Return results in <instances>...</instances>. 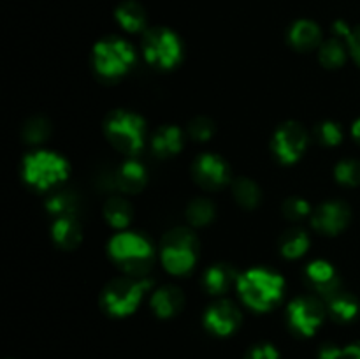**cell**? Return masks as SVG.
I'll return each instance as SVG.
<instances>
[{
    "label": "cell",
    "mask_w": 360,
    "mask_h": 359,
    "mask_svg": "<svg viewBox=\"0 0 360 359\" xmlns=\"http://www.w3.org/2000/svg\"><path fill=\"white\" fill-rule=\"evenodd\" d=\"M236 285L246 306L255 312H267L283 298L285 278L273 270L252 267L239 275Z\"/></svg>",
    "instance_id": "obj_1"
},
{
    "label": "cell",
    "mask_w": 360,
    "mask_h": 359,
    "mask_svg": "<svg viewBox=\"0 0 360 359\" xmlns=\"http://www.w3.org/2000/svg\"><path fill=\"white\" fill-rule=\"evenodd\" d=\"M108 250L116 266L130 277L144 278L155 259V248L150 239L132 231H122L112 236Z\"/></svg>",
    "instance_id": "obj_2"
},
{
    "label": "cell",
    "mask_w": 360,
    "mask_h": 359,
    "mask_svg": "<svg viewBox=\"0 0 360 359\" xmlns=\"http://www.w3.org/2000/svg\"><path fill=\"white\" fill-rule=\"evenodd\" d=\"M70 165L65 157L51 150L30 151L21 164L25 183L35 190H49L67 180Z\"/></svg>",
    "instance_id": "obj_3"
},
{
    "label": "cell",
    "mask_w": 360,
    "mask_h": 359,
    "mask_svg": "<svg viewBox=\"0 0 360 359\" xmlns=\"http://www.w3.org/2000/svg\"><path fill=\"white\" fill-rule=\"evenodd\" d=\"M137 55L134 46L122 37L101 39L94 46L91 62L98 76L105 80H118L125 76L136 63Z\"/></svg>",
    "instance_id": "obj_4"
},
{
    "label": "cell",
    "mask_w": 360,
    "mask_h": 359,
    "mask_svg": "<svg viewBox=\"0 0 360 359\" xmlns=\"http://www.w3.org/2000/svg\"><path fill=\"white\" fill-rule=\"evenodd\" d=\"M151 289V280L146 277H120L109 282L102 292V308L111 317L132 315L143 301L144 294Z\"/></svg>",
    "instance_id": "obj_5"
},
{
    "label": "cell",
    "mask_w": 360,
    "mask_h": 359,
    "mask_svg": "<svg viewBox=\"0 0 360 359\" xmlns=\"http://www.w3.org/2000/svg\"><path fill=\"white\" fill-rule=\"evenodd\" d=\"M104 134L109 143L123 153L134 155L143 148L146 137V123L137 113L116 109L105 118Z\"/></svg>",
    "instance_id": "obj_6"
},
{
    "label": "cell",
    "mask_w": 360,
    "mask_h": 359,
    "mask_svg": "<svg viewBox=\"0 0 360 359\" xmlns=\"http://www.w3.org/2000/svg\"><path fill=\"white\" fill-rule=\"evenodd\" d=\"M197 248H199V243L192 231L185 227L172 229L162 239V266L171 275L190 273L197 263V252H199Z\"/></svg>",
    "instance_id": "obj_7"
},
{
    "label": "cell",
    "mask_w": 360,
    "mask_h": 359,
    "mask_svg": "<svg viewBox=\"0 0 360 359\" xmlns=\"http://www.w3.org/2000/svg\"><path fill=\"white\" fill-rule=\"evenodd\" d=\"M143 56L158 69H172L183 60V42L174 30L155 27L144 32Z\"/></svg>",
    "instance_id": "obj_8"
},
{
    "label": "cell",
    "mask_w": 360,
    "mask_h": 359,
    "mask_svg": "<svg viewBox=\"0 0 360 359\" xmlns=\"http://www.w3.org/2000/svg\"><path fill=\"white\" fill-rule=\"evenodd\" d=\"M308 132L297 122H285L274 132L271 148L281 164H294L308 148Z\"/></svg>",
    "instance_id": "obj_9"
},
{
    "label": "cell",
    "mask_w": 360,
    "mask_h": 359,
    "mask_svg": "<svg viewBox=\"0 0 360 359\" xmlns=\"http://www.w3.org/2000/svg\"><path fill=\"white\" fill-rule=\"evenodd\" d=\"M288 324L302 336H313L326 319V308L320 299L302 296L294 299L287 310Z\"/></svg>",
    "instance_id": "obj_10"
},
{
    "label": "cell",
    "mask_w": 360,
    "mask_h": 359,
    "mask_svg": "<svg viewBox=\"0 0 360 359\" xmlns=\"http://www.w3.org/2000/svg\"><path fill=\"white\" fill-rule=\"evenodd\" d=\"M193 178L202 189L218 190L231 182V168L217 153H202L193 162Z\"/></svg>",
    "instance_id": "obj_11"
},
{
    "label": "cell",
    "mask_w": 360,
    "mask_h": 359,
    "mask_svg": "<svg viewBox=\"0 0 360 359\" xmlns=\"http://www.w3.org/2000/svg\"><path fill=\"white\" fill-rule=\"evenodd\" d=\"M352 211L343 201H327L311 213V225L322 234L336 236L350 224Z\"/></svg>",
    "instance_id": "obj_12"
},
{
    "label": "cell",
    "mask_w": 360,
    "mask_h": 359,
    "mask_svg": "<svg viewBox=\"0 0 360 359\" xmlns=\"http://www.w3.org/2000/svg\"><path fill=\"white\" fill-rule=\"evenodd\" d=\"M239 324H241V312L229 299L213 303L204 313V326L217 336H229L238 329Z\"/></svg>",
    "instance_id": "obj_13"
},
{
    "label": "cell",
    "mask_w": 360,
    "mask_h": 359,
    "mask_svg": "<svg viewBox=\"0 0 360 359\" xmlns=\"http://www.w3.org/2000/svg\"><path fill=\"white\" fill-rule=\"evenodd\" d=\"M148 171L144 164L136 158H129L123 162L111 176V187L118 189L123 194H137L146 187Z\"/></svg>",
    "instance_id": "obj_14"
},
{
    "label": "cell",
    "mask_w": 360,
    "mask_h": 359,
    "mask_svg": "<svg viewBox=\"0 0 360 359\" xmlns=\"http://www.w3.org/2000/svg\"><path fill=\"white\" fill-rule=\"evenodd\" d=\"M306 277L311 282L313 287L326 298V296L333 294L338 289H341L340 278H338L336 267L329 263V260L316 259L311 260L306 267Z\"/></svg>",
    "instance_id": "obj_15"
},
{
    "label": "cell",
    "mask_w": 360,
    "mask_h": 359,
    "mask_svg": "<svg viewBox=\"0 0 360 359\" xmlns=\"http://www.w3.org/2000/svg\"><path fill=\"white\" fill-rule=\"evenodd\" d=\"M288 42L297 51H311L322 44V30L313 20H297L288 30Z\"/></svg>",
    "instance_id": "obj_16"
},
{
    "label": "cell",
    "mask_w": 360,
    "mask_h": 359,
    "mask_svg": "<svg viewBox=\"0 0 360 359\" xmlns=\"http://www.w3.org/2000/svg\"><path fill=\"white\" fill-rule=\"evenodd\" d=\"M185 305L183 292L174 285H164L151 294V310L160 319H171L178 315Z\"/></svg>",
    "instance_id": "obj_17"
},
{
    "label": "cell",
    "mask_w": 360,
    "mask_h": 359,
    "mask_svg": "<svg viewBox=\"0 0 360 359\" xmlns=\"http://www.w3.org/2000/svg\"><path fill=\"white\" fill-rule=\"evenodd\" d=\"M51 238L60 248L74 250L83 239V231L76 215L56 217L51 224Z\"/></svg>",
    "instance_id": "obj_18"
},
{
    "label": "cell",
    "mask_w": 360,
    "mask_h": 359,
    "mask_svg": "<svg viewBox=\"0 0 360 359\" xmlns=\"http://www.w3.org/2000/svg\"><path fill=\"white\" fill-rule=\"evenodd\" d=\"M183 144H185L183 130L176 125H162L151 137V148H153L155 155L162 158L178 155Z\"/></svg>",
    "instance_id": "obj_19"
},
{
    "label": "cell",
    "mask_w": 360,
    "mask_h": 359,
    "mask_svg": "<svg viewBox=\"0 0 360 359\" xmlns=\"http://www.w3.org/2000/svg\"><path fill=\"white\" fill-rule=\"evenodd\" d=\"M115 18L120 27L129 34H139L146 28L148 23L146 9L136 0H123L115 9Z\"/></svg>",
    "instance_id": "obj_20"
},
{
    "label": "cell",
    "mask_w": 360,
    "mask_h": 359,
    "mask_svg": "<svg viewBox=\"0 0 360 359\" xmlns=\"http://www.w3.org/2000/svg\"><path fill=\"white\" fill-rule=\"evenodd\" d=\"M238 277L239 275L236 273V270L231 264L218 263L214 264V266L207 267L206 273H204L202 284L204 289H206L210 294L220 296L225 294V292L232 287L234 282H238Z\"/></svg>",
    "instance_id": "obj_21"
},
{
    "label": "cell",
    "mask_w": 360,
    "mask_h": 359,
    "mask_svg": "<svg viewBox=\"0 0 360 359\" xmlns=\"http://www.w3.org/2000/svg\"><path fill=\"white\" fill-rule=\"evenodd\" d=\"M326 303L329 312L333 313L334 319L341 320V322H348V320H354L359 315L360 305L357 299L352 294L345 292L343 289H338L333 294L326 296Z\"/></svg>",
    "instance_id": "obj_22"
},
{
    "label": "cell",
    "mask_w": 360,
    "mask_h": 359,
    "mask_svg": "<svg viewBox=\"0 0 360 359\" xmlns=\"http://www.w3.org/2000/svg\"><path fill=\"white\" fill-rule=\"evenodd\" d=\"M134 210L125 197H109L108 203L104 204V218L111 227L125 229L132 222Z\"/></svg>",
    "instance_id": "obj_23"
},
{
    "label": "cell",
    "mask_w": 360,
    "mask_h": 359,
    "mask_svg": "<svg viewBox=\"0 0 360 359\" xmlns=\"http://www.w3.org/2000/svg\"><path fill=\"white\" fill-rule=\"evenodd\" d=\"M309 245H311V241H309L308 232L299 227H292L285 231L280 239L281 256L287 257V259H299V257H302L308 252Z\"/></svg>",
    "instance_id": "obj_24"
},
{
    "label": "cell",
    "mask_w": 360,
    "mask_h": 359,
    "mask_svg": "<svg viewBox=\"0 0 360 359\" xmlns=\"http://www.w3.org/2000/svg\"><path fill=\"white\" fill-rule=\"evenodd\" d=\"M232 194L238 204H241L246 210H253L260 204L262 199V190L253 180L250 178H238L232 183Z\"/></svg>",
    "instance_id": "obj_25"
},
{
    "label": "cell",
    "mask_w": 360,
    "mask_h": 359,
    "mask_svg": "<svg viewBox=\"0 0 360 359\" xmlns=\"http://www.w3.org/2000/svg\"><path fill=\"white\" fill-rule=\"evenodd\" d=\"M319 60L327 69H338L347 62V46L340 37L327 39L320 44Z\"/></svg>",
    "instance_id": "obj_26"
},
{
    "label": "cell",
    "mask_w": 360,
    "mask_h": 359,
    "mask_svg": "<svg viewBox=\"0 0 360 359\" xmlns=\"http://www.w3.org/2000/svg\"><path fill=\"white\" fill-rule=\"evenodd\" d=\"M77 206H79V201H77L76 194L67 192V190H60V192L51 194L48 197V201H46V208H48V211L55 218L76 215Z\"/></svg>",
    "instance_id": "obj_27"
},
{
    "label": "cell",
    "mask_w": 360,
    "mask_h": 359,
    "mask_svg": "<svg viewBox=\"0 0 360 359\" xmlns=\"http://www.w3.org/2000/svg\"><path fill=\"white\" fill-rule=\"evenodd\" d=\"M214 204L210 199H193L186 208V220L193 225V227H204V225L211 224L214 218Z\"/></svg>",
    "instance_id": "obj_28"
},
{
    "label": "cell",
    "mask_w": 360,
    "mask_h": 359,
    "mask_svg": "<svg viewBox=\"0 0 360 359\" xmlns=\"http://www.w3.org/2000/svg\"><path fill=\"white\" fill-rule=\"evenodd\" d=\"M334 178L345 187L360 185V162L355 158H345L334 168Z\"/></svg>",
    "instance_id": "obj_29"
},
{
    "label": "cell",
    "mask_w": 360,
    "mask_h": 359,
    "mask_svg": "<svg viewBox=\"0 0 360 359\" xmlns=\"http://www.w3.org/2000/svg\"><path fill=\"white\" fill-rule=\"evenodd\" d=\"M313 136L323 146H336L343 141V130H341L340 123L326 120L313 129Z\"/></svg>",
    "instance_id": "obj_30"
},
{
    "label": "cell",
    "mask_w": 360,
    "mask_h": 359,
    "mask_svg": "<svg viewBox=\"0 0 360 359\" xmlns=\"http://www.w3.org/2000/svg\"><path fill=\"white\" fill-rule=\"evenodd\" d=\"M51 134V125L46 118L42 116H34V118L28 120L23 127V137L27 143L37 144L42 141L48 139V136Z\"/></svg>",
    "instance_id": "obj_31"
},
{
    "label": "cell",
    "mask_w": 360,
    "mask_h": 359,
    "mask_svg": "<svg viewBox=\"0 0 360 359\" xmlns=\"http://www.w3.org/2000/svg\"><path fill=\"white\" fill-rule=\"evenodd\" d=\"M188 136L195 141H210L214 136V123L206 116H197L188 123Z\"/></svg>",
    "instance_id": "obj_32"
},
{
    "label": "cell",
    "mask_w": 360,
    "mask_h": 359,
    "mask_svg": "<svg viewBox=\"0 0 360 359\" xmlns=\"http://www.w3.org/2000/svg\"><path fill=\"white\" fill-rule=\"evenodd\" d=\"M311 213V206L302 197H290L283 203V215L288 220H302Z\"/></svg>",
    "instance_id": "obj_33"
},
{
    "label": "cell",
    "mask_w": 360,
    "mask_h": 359,
    "mask_svg": "<svg viewBox=\"0 0 360 359\" xmlns=\"http://www.w3.org/2000/svg\"><path fill=\"white\" fill-rule=\"evenodd\" d=\"M246 359H280V354H278L276 347H273L271 344H262L253 347Z\"/></svg>",
    "instance_id": "obj_34"
},
{
    "label": "cell",
    "mask_w": 360,
    "mask_h": 359,
    "mask_svg": "<svg viewBox=\"0 0 360 359\" xmlns=\"http://www.w3.org/2000/svg\"><path fill=\"white\" fill-rule=\"evenodd\" d=\"M347 42H348V48H350L352 56H354L355 62L360 65V25L359 27L352 28V34L348 35Z\"/></svg>",
    "instance_id": "obj_35"
},
{
    "label": "cell",
    "mask_w": 360,
    "mask_h": 359,
    "mask_svg": "<svg viewBox=\"0 0 360 359\" xmlns=\"http://www.w3.org/2000/svg\"><path fill=\"white\" fill-rule=\"evenodd\" d=\"M341 355H343V348L334 344L322 345L319 351V359H341Z\"/></svg>",
    "instance_id": "obj_36"
},
{
    "label": "cell",
    "mask_w": 360,
    "mask_h": 359,
    "mask_svg": "<svg viewBox=\"0 0 360 359\" xmlns=\"http://www.w3.org/2000/svg\"><path fill=\"white\" fill-rule=\"evenodd\" d=\"M341 359H360V344H354L345 347Z\"/></svg>",
    "instance_id": "obj_37"
},
{
    "label": "cell",
    "mask_w": 360,
    "mask_h": 359,
    "mask_svg": "<svg viewBox=\"0 0 360 359\" xmlns=\"http://www.w3.org/2000/svg\"><path fill=\"white\" fill-rule=\"evenodd\" d=\"M352 136H354V139L360 143V118L355 120L354 125H352Z\"/></svg>",
    "instance_id": "obj_38"
}]
</instances>
